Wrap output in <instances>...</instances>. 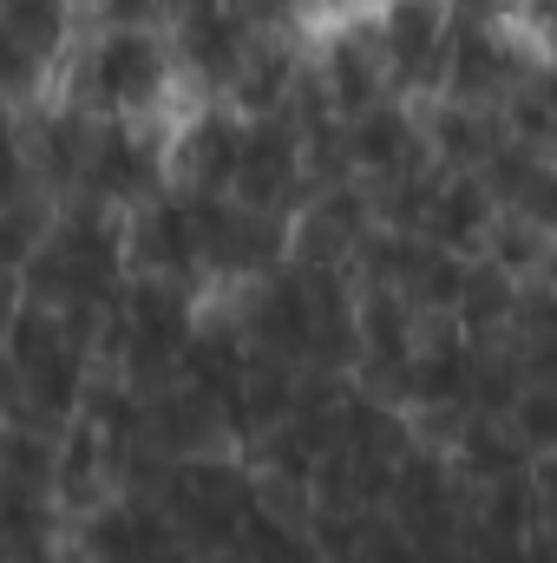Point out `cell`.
<instances>
[{"instance_id":"8992f818","label":"cell","mask_w":557,"mask_h":563,"mask_svg":"<svg viewBox=\"0 0 557 563\" xmlns=\"http://www.w3.org/2000/svg\"><path fill=\"white\" fill-rule=\"evenodd\" d=\"M525 73H532V53H525L505 26L452 33V53H446V99L499 112V106L518 92V79H525Z\"/></svg>"},{"instance_id":"7a4b0ae2","label":"cell","mask_w":557,"mask_h":563,"mask_svg":"<svg viewBox=\"0 0 557 563\" xmlns=\"http://www.w3.org/2000/svg\"><path fill=\"white\" fill-rule=\"evenodd\" d=\"M125 256L139 276H157V282H190L204 276V230H197V203L190 190L164 184L151 203L132 210V230H125Z\"/></svg>"},{"instance_id":"2e32d148","label":"cell","mask_w":557,"mask_h":563,"mask_svg":"<svg viewBox=\"0 0 557 563\" xmlns=\"http://www.w3.org/2000/svg\"><path fill=\"white\" fill-rule=\"evenodd\" d=\"M512 432L525 439V452H557V380H532L512 407Z\"/></svg>"},{"instance_id":"3957f363","label":"cell","mask_w":557,"mask_h":563,"mask_svg":"<svg viewBox=\"0 0 557 563\" xmlns=\"http://www.w3.org/2000/svg\"><path fill=\"white\" fill-rule=\"evenodd\" d=\"M164 190V164L157 144L144 139L132 119H99L92 125V157H86V184L73 203H106V210H139Z\"/></svg>"},{"instance_id":"5b68a950","label":"cell","mask_w":557,"mask_h":563,"mask_svg":"<svg viewBox=\"0 0 557 563\" xmlns=\"http://www.w3.org/2000/svg\"><path fill=\"white\" fill-rule=\"evenodd\" d=\"M250 46H256V26H250L237 7H204V13L171 20V59H177L204 92H237Z\"/></svg>"},{"instance_id":"8fae6325","label":"cell","mask_w":557,"mask_h":563,"mask_svg":"<svg viewBox=\"0 0 557 563\" xmlns=\"http://www.w3.org/2000/svg\"><path fill=\"white\" fill-rule=\"evenodd\" d=\"M499 217L505 210L492 203V190H485L479 170H446V184L433 197V217H426V236L439 250H452V256H485V236H492Z\"/></svg>"},{"instance_id":"ffe728a7","label":"cell","mask_w":557,"mask_h":563,"mask_svg":"<svg viewBox=\"0 0 557 563\" xmlns=\"http://www.w3.org/2000/svg\"><path fill=\"white\" fill-rule=\"evenodd\" d=\"M204 7H230V0H164V13H171V20H184V13H204Z\"/></svg>"},{"instance_id":"277c9868","label":"cell","mask_w":557,"mask_h":563,"mask_svg":"<svg viewBox=\"0 0 557 563\" xmlns=\"http://www.w3.org/2000/svg\"><path fill=\"white\" fill-rule=\"evenodd\" d=\"M237 197L256 203V210H295L308 203V164H302V132L282 119V112H263L250 119V139H243V170H237Z\"/></svg>"},{"instance_id":"30bf717a","label":"cell","mask_w":557,"mask_h":563,"mask_svg":"<svg viewBox=\"0 0 557 563\" xmlns=\"http://www.w3.org/2000/svg\"><path fill=\"white\" fill-rule=\"evenodd\" d=\"M243 139H250V119L210 106L204 119H190V132H184V144H177V157H171V184H177V190H197V197H237Z\"/></svg>"},{"instance_id":"6da1fadb","label":"cell","mask_w":557,"mask_h":563,"mask_svg":"<svg viewBox=\"0 0 557 563\" xmlns=\"http://www.w3.org/2000/svg\"><path fill=\"white\" fill-rule=\"evenodd\" d=\"M164 79L171 46L157 40V26H92L66 79V106H79L86 119H139L164 92Z\"/></svg>"},{"instance_id":"9a60e30c","label":"cell","mask_w":557,"mask_h":563,"mask_svg":"<svg viewBox=\"0 0 557 563\" xmlns=\"http://www.w3.org/2000/svg\"><path fill=\"white\" fill-rule=\"evenodd\" d=\"M499 119H505V139L532 144L538 157H557V59H532V73L499 106Z\"/></svg>"},{"instance_id":"7c38bea8","label":"cell","mask_w":557,"mask_h":563,"mask_svg":"<svg viewBox=\"0 0 557 563\" xmlns=\"http://www.w3.org/2000/svg\"><path fill=\"white\" fill-rule=\"evenodd\" d=\"M348 151H354V170L374 184V177H394V170H407V164H426L433 157V144L419 132L414 119H407V106L401 99H387V106H374V112H361V119H348Z\"/></svg>"},{"instance_id":"d6986e66","label":"cell","mask_w":557,"mask_h":563,"mask_svg":"<svg viewBox=\"0 0 557 563\" xmlns=\"http://www.w3.org/2000/svg\"><path fill=\"white\" fill-rule=\"evenodd\" d=\"M446 20H452V33L505 26V20H512V0H446Z\"/></svg>"},{"instance_id":"5bb4252c","label":"cell","mask_w":557,"mask_h":563,"mask_svg":"<svg viewBox=\"0 0 557 563\" xmlns=\"http://www.w3.org/2000/svg\"><path fill=\"white\" fill-rule=\"evenodd\" d=\"M426 144H433V157H439L446 170H485L492 151L505 144V119L485 112V106L446 99V106L433 112V125H426Z\"/></svg>"},{"instance_id":"ba28073f","label":"cell","mask_w":557,"mask_h":563,"mask_svg":"<svg viewBox=\"0 0 557 563\" xmlns=\"http://www.w3.org/2000/svg\"><path fill=\"white\" fill-rule=\"evenodd\" d=\"M321 79H328V92H335V106H341V119H361V112H374V106H387V99H401L394 92V66H387V40H381V20L368 26V20H354V26H341L328 46H321Z\"/></svg>"},{"instance_id":"52a82bcc","label":"cell","mask_w":557,"mask_h":563,"mask_svg":"<svg viewBox=\"0 0 557 563\" xmlns=\"http://www.w3.org/2000/svg\"><path fill=\"white\" fill-rule=\"evenodd\" d=\"M381 40H387L394 92H426V86H446V53H452V20H446V0H394V7L381 13Z\"/></svg>"},{"instance_id":"44dd1931","label":"cell","mask_w":557,"mask_h":563,"mask_svg":"<svg viewBox=\"0 0 557 563\" xmlns=\"http://www.w3.org/2000/svg\"><path fill=\"white\" fill-rule=\"evenodd\" d=\"M335 7H341V0H335Z\"/></svg>"},{"instance_id":"4fadbf2b","label":"cell","mask_w":557,"mask_h":563,"mask_svg":"<svg viewBox=\"0 0 557 563\" xmlns=\"http://www.w3.org/2000/svg\"><path fill=\"white\" fill-rule=\"evenodd\" d=\"M302 66H308V53L295 46V33H256V46H250V59H243V79H237V112L243 119H263V112H282L288 106V92H295V79H302Z\"/></svg>"},{"instance_id":"ac0fdd59","label":"cell","mask_w":557,"mask_h":563,"mask_svg":"<svg viewBox=\"0 0 557 563\" xmlns=\"http://www.w3.org/2000/svg\"><path fill=\"white\" fill-rule=\"evenodd\" d=\"M256 33H295V13L308 7V0H230Z\"/></svg>"},{"instance_id":"9c48e42d","label":"cell","mask_w":557,"mask_h":563,"mask_svg":"<svg viewBox=\"0 0 557 563\" xmlns=\"http://www.w3.org/2000/svg\"><path fill=\"white\" fill-rule=\"evenodd\" d=\"M79 0H0V40H7V92L13 106L33 99L40 73L53 66V53L73 33Z\"/></svg>"},{"instance_id":"e0dca14e","label":"cell","mask_w":557,"mask_h":563,"mask_svg":"<svg viewBox=\"0 0 557 563\" xmlns=\"http://www.w3.org/2000/svg\"><path fill=\"white\" fill-rule=\"evenodd\" d=\"M79 13L92 26H151V20H171L164 0H79Z\"/></svg>"}]
</instances>
